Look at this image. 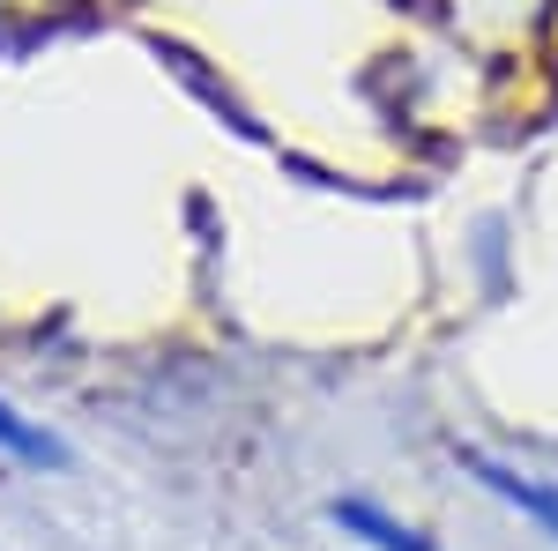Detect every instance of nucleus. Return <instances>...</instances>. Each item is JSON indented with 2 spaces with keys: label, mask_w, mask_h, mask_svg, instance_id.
<instances>
[{
  "label": "nucleus",
  "mask_w": 558,
  "mask_h": 551,
  "mask_svg": "<svg viewBox=\"0 0 558 551\" xmlns=\"http://www.w3.org/2000/svg\"><path fill=\"white\" fill-rule=\"evenodd\" d=\"M0 447H8V455H31V463H52V455H60V447H52L45 432H31V424L8 418V410H0Z\"/></svg>",
  "instance_id": "nucleus-3"
},
{
  "label": "nucleus",
  "mask_w": 558,
  "mask_h": 551,
  "mask_svg": "<svg viewBox=\"0 0 558 551\" xmlns=\"http://www.w3.org/2000/svg\"><path fill=\"white\" fill-rule=\"evenodd\" d=\"M336 522H343V529H365V544H380V551H425L417 537H410V529H395L387 514L357 507V500H350V507H336Z\"/></svg>",
  "instance_id": "nucleus-2"
},
{
  "label": "nucleus",
  "mask_w": 558,
  "mask_h": 551,
  "mask_svg": "<svg viewBox=\"0 0 558 551\" xmlns=\"http://www.w3.org/2000/svg\"><path fill=\"white\" fill-rule=\"evenodd\" d=\"M470 469H476V477H484V484H492V492H499V500H514L521 514H536V522H544V529H551V537H558V500H551V492H536V484H521L514 469L484 463V455H470Z\"/></svg>",
  "instance_id": "nucleus-1"
}]
</instances>
